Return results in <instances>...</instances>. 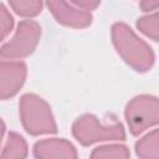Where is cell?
Wrapping results in <instances>:
<instances>
[{
  "label": "cell",
  "instance_id": "1",
  "mask_svg": "<svg viewBox=\"0 0 159 159\" xmlns=\"http://www.w3.org/2000/svg\"><path fill=\"white\" fill-rule=\"evenodd\" d=\"M113 43L122 58L135 71L145 72L154 63V53L149 45L139 39L125 24L118 22L112 27Z\"/></svg>",
  "mask_w": 159,
  "mask_h": 159
},
{
  "label": "cell",
  "instance_id": "2",
  "mask_svg": "<svg viewBox=\"0 0 159 159\" xmlns=\"http://www.w3.org/2000/svg\"><path fill=\"white\" fill-rule=\"evenodd\" d=\"M20 114L26 132L32 135L56 133L57 130L48 104L36 94L27 93L21 97Z\"/></svg>",
  "mask_w": 159,
  "mask_h": 159
},
{
  "label": "cell",
  "instance_id": "3",
  "mask_svg": "<svg viewBox=\"0 0 159 159\" xmlns=\"http://www.w3.org/2000/svg\"><path fill=\"white\" fill-rule=\"evenodd\" d=\"M73 137L82 145H91L102 140H124L125 132L119 122L102 124L94 116L84 114L72 125Z\"/></svg>",
  "mask_w": 159,
  "mask_h": 159
},
{
  "label": "cell",
  "instance_id": "4",
  "mask_svg": "<svg viewBox=\"0 0 159 159\" xmlns=\"http://www.w3.org/2000/svg\"><path fill=\"white\" fill-rule=\"evenodd\" d=\"M125 119L133 135H139L159 120L158 98L149 94L134 97L125 107Z\"/></svg>",
  "mask_w": 159,
  "mask_h": 159
},
{
  "label": "cell",
  "instance_id": "5",
  "mask_svg": "<svg viewBox=\"0 0 159 159\" xmlns=\"http://www.w3.org/2000/svg\"><path fill=\"white\" fill-rule=\"evenodd\" d=\"M41 29L36 21L24 20L19 24L14 37L0 48L4 58H22L31 55L39 42Z\"/></svg>",
  "mask_w": 159,
  "mask_h": 159
},
{
  "label": "cell",
  "instance_id": "6",
  "mask_svg": "<svg viewBox=\"0 0 159 159\" xmlns=\"http://www.w3.org/2000/svg\"><path fill=\"white\" fill-rule=\"evenodd\" d=\"M25 78V63L0 61V99L15 96L24 84Z\"/></svg>",
  "mask_w": 159,
  "mask_h": 159
},
{
  "label": "cell",
  "instance_id": "7",
  "mask_svg": "<svg viewBox=\"0 0 159 159\" xmlns=\"http://www.w3.org/2000/svg\"><path fill=\"white\" fill-rule=\"evenodd\" d=\"M55 19L66 26L86 27L92 22V15L84 10L71 7L65 0H46Z\"/></svg>",
  "mask_w": 159,
  "mask_h": 159
},
{
  "label": "cell",
  "instance_id": "8",
  "mask_svg": "<svg viewBox=\"0 0 159 159\" xmlns=\"http://www.w3.org/2000/svg\"><path fill=\"white\" fill-rule=\"evenodd\" d=\"M34 155L36 158H77V152L70 142L52 138L37 142L34 147Z\"/></svg>",
  "mask_w": 159,
  "mask_h": 159
},
{
  "label": "cell",
  "instance_id": "9",
  "mask_svg": "<svg viewBox=\"0 0 159 159\" xmlns=\"http://www.w3.org/2000/svg\"><path fill=\"white\" fill-rule=\"evenodd\" d=\"M135 153L139 158H158L159 157V132L154 129L148 133L135 144Z\"/></svg>",
  "mask_w": 159,
  "mask_h": 159
},
{
  "label": "cell",
  "instance_id": "10",
  "mask_svg": "<svg viewBox=\"0 0 159 159\" xmlns=\"http://www.w3.org/2000/svg\"><path fill=\"white\" fill-rule=\"evenodd\" d=\"M27 155V145L24 138L16 133H9L7 142L4 152L0 154L2 158H25Z\"/></svg>",
  "mask_w": 159,
  "mask_h": 159
},
{
  "label": "cell",
  "instance_id": "11",
  "mask_svg": "<svg viewBox=\"0 0 159 159\" xmlns=\"http://www.w3.org/2000/svg\"><path fill=\"white\" fill-rule=\"evenodd\" d=\"M10 6L21 16H36L42 10L41 0H9Z\"/></svg>",
  "mask_w": 159,
  "mask_h": 159
},
{
  "label": "cell",
  "instance_id": "12",
  "mask_svg": "<svg viewBox=\"0 0 159 159\" xmlns=\"http://www.w3.org/2000/svg\"><path fill=\"white\" fill-rule=\"evenodd\" d=\"M129 150L124 145L119 144H111V145H103L96 148L91 157L92 158H119V159H127L129 158Z\"/></svg>",
  "mask_w": 159,
  "mask_h": 159
},
{
  "label": "cell",
  "instance_id": "13",
  "mask_svg": "<svg viewBox=\"0 0 159 159\" xmlns=\"http://www.w3.org/2000/svg\"><path fill=\"white\" fill-rule=\"evenodd\" d=\"M138 29L147 35L148 37H150L154 41H158V15L157 12L148 15V16H143L138 20L137 22Z\"/></svg>",
  "mask_w": 159,
  "mask_h": 159
},
{
  "label": "cell",
  "instance_id": "14",
  "mask_svg": "<svg viewBox=\"0 0 159 159\" xmlns=\"http://www.w3.org/2000/svg\"><path fill=\"white\" fill-rule=\"evenodd\" d=\"M12 25H14L12 16L9 14L5 6L0 4V41L7 36V34L12 29Z\"/></svg>",
  "mask_w": 159,
  "mask_h": 159
},
{
  "label": "cell",
  "instance_id": "15",
  "mask_svg": "<svg viewBox=\"0 0 159 159\" xmlns=\"http://www.w3.org/2000/svg\"><path fill=\"white\" fill-rule=\"evenodd\" d=\"M71 1L77 6L82 7L83 10H93L101 2V0H71Z\"/></svg>",
  "mask_w": 159,
  "mask_h": 159
},
{
  "label": "cell",
  "instance_id": "16",
  "mask_svg": "<svg viewBox=\"0 0 159 159\" xmlns=\"http://www.w3.org/2000/svg\"><path fill=\"white\" fill-rule=\"evenodd\" d=\"M140 7L143 11L155 10L158 7V0H143L140 2Z\"/></svg>",
  "mask_w": 159,
  "mask_h": 159
},
{
  "label": "cell",
  "instance_id": "17",
  "mask_svg": "<svg viewBox=\"0 0 159 159\" xmlns=\"http://www.w3.org/2000/svg\"><path fill=\"white\" fill-rule=\"evenodd\" d=\"M4 132H5V125L2 123V120L0 119V144H1V139H2V135H4Z\"/></svg>",
  "mask_w": 159,
  "mask_h": 159
}]
</instances>
